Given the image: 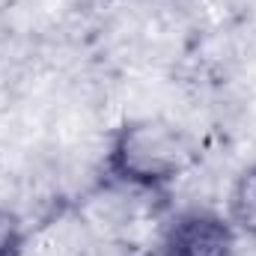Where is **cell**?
Instances as JSON below:
<instances>
[{"mask_svg": "<svg viewBox=\"0 0 256 256\" xmlns=\"http://www.w3.org/2000/svg\"><path fill=\"white\" fill-rule=\"evenodd\" d=\"M196 161V146L182 126L161 116L126 120L104 149V176L128 191L158 194L173 188Z\"/></svg>", "mask_w": 256, "mask_h": 256, "instance_id": "cell-1", "label": "cell"}, {"mask_svg": "<svg viewBox=\"0 0 256 256\" xmlns=\"http://www.w3.org/2000/svg\"><path fill=\"white\" fill-rule=\"evenodd\" d=\"M238 242L242 238L224 212L188 206L164 224L152 256H236Z\"/></svg>", "mask_w": 256, "mask_h": 256, "instance_id": "cell-2", "label": "cell"}, {"mask_svg": "<svg viewBox=\"0 0 256 256\" xmlns=\"http://www.w3.org/2000/svg\"><path fill=\"white\" fill-rule=\"evenodd\" d=\"M230 224L236 226L238 238L256 242V161H250L230 185L226 194V212Z\"/></svg>", "mask_w": 256, "mask_h": 256, "instance_id": "cell-3", "label": "cell"}, {"mask_svg": "<svg viewBox=\"0 0 256 256\" xmlns=\"http://www.w3.org/2000/svg\"><path fill=\"white\" fill-rule=\"evenodd\" d=\"M24 250H27L24 218L15 208L0 206V256H24Z\"/></svg>", "mask_w": 256, "mask_h": 256, "instance_id": "cell-4", "label": "cell"}]
</instances>
